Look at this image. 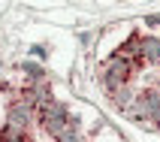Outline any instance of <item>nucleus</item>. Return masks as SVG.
<instances>
[{"label":"nucleus","mask_w":160,"mask_h":142,"mask_svg":"<svg viewBox=\"0 0 160 142\" xmlns=\"http://www.w3.org/2000/svg\"><path fill=\"white\" fill-rule=\"evenodd\" d=\"M24 73L30 79H42V67H36V63H24Z\"/></svg>","instance_id":"nucleus-7"},{"label":"nucleus","mask_w":160,"mask_h":142,"mask_svg":"<svg viewBox=\"0 0 160 142\" xmlns=\"http://www.w3.org/2000/svg\"><path fill=\"white\" fill-rule=\"evenodd\" d=\"M130 97H133V94H130V88H127V85H121V88L112 91V100H115L121 109H130Z\"/></svg>","instance_id":"nucleus-5"},{"label":"nucleus","mask_w":160,"mask_h":142,"mask_svg":"<svg viewBox=\"0 0 160 142\" xmlns=\"http://www.w3.org/2000/svg\"><path fill=\"white\" fill-rule=\"evenodd\" d=\"M142 61L160 63V36H145L142 39Z\"/></svg>","instance_id":"nucleus-4"},{"label":"nucleus","mask_w":160,"mask_h":142,"mask_svg":"<svg viewBox=\"0 0 160 142\" xmlns=\"http://www.w3.org/2000/svg\"><path fill=\"white\" fill-rule=\"evenodd\" d=\"M130 73H133V63L124 61V58H118V54H112V58L103 63V85H106L109 91H115V88H121V85H127Z\"/></svg>","instance_id":"nucleus-1"},{"label":"nucleus","mask_w":160,"mask_h":142,"mask_svg":"<svg viewBox=\"0 0 160 142\" xmlns=\"http://www.w3.org/2000/svg\"><path fill=\"white\" fill-rule=\"evenodd\" d=\"M30 52H33L36 58H45V48H42V45H33V48H30Z\"/></svg>","instance_id":"nucleus-8"},{"label":"nucleus","mask_w":160,"mask_h":142,"mask_svg":"<svg viewBox=\"0 0 160 142\" xmlns=\"http://www.w3.org/2000/svg\"><path fill=\"white\" fill-rule=\"evenodd\" d=\"M115 54H118V58H124V61H130V63L142 61V36H130Z\"/></svg>","instance_id":"nucleus-3"},{"label":"nucleus","mask_w":160,"mask_h":142,"mask_svg":"<svg viewBox=\"0 0 160 142\" xmlns=\"http://www.w3.org/2000/svg\"><path fill=\"white\" fill-rule=\"evenodd\" d=\"M58 142H85V139H82V136L76 133V127L70 124V127H67V130H63L61 136H58Z\"/></svg>","instance_id":"nucleus-6"},{"label":"nucleus","mask_w":160,"mask_h":142,"mask_svg":"<svg viewBox=\"0 0 160 142\" xmlns=\"http://www.w3.org/2000/svg\"><path fill=\"white\" fill-rule=\"evenodd\" d=\"M33 109L36 106H30V103H15V106L9 109V121L6 124H15V127H24L27 130V124L33 121Z\"/></svg>","instance_id":"nucleus-2"},{"label":"nucleus","mask_w":160,"mask_h":142,"mask_svg":"<svg viewBox=\"0 0 160 142\" xmlns=\"http://www.w3.org/2000/svg\"><path fill=\"white\" fill-rule=\"evenodd\" d=\"M145 21H148V24H151V27H157V24H160V15H148V18H145Z\"/></svg>","instance_id":"nucleus-9"}]
</instances>
